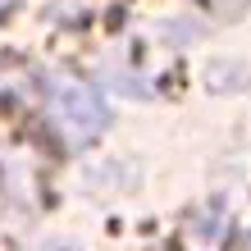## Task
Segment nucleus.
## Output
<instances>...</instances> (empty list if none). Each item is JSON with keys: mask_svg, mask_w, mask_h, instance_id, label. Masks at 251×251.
Segmentation results:
<instances>
[{"mask_svg": "<svg viewBox=\"0 0 251 251\" xmlns=\"http://www.w3.org/2000/svg\"><path fill=\"white\" fill-rule=\"evenodd\" d=\"M60 124L73 132V142H92V137L105 132L110 110H105V100H100L92 87L69 82V87H60Z\"/></svg>", "mask_w": 251, "mask_h": 251, "instance_id": "1", "label": "nucleus"}, {"mask_svg": "<svg viewBox=\"0 0 251 251\" xmlns=\"http://www.w3.org/2000/svg\"><path fill=\"white\" fill-rule=\"evenodd\" d=\"M55 251H60V247H55Z\"/></svg>", "mask_w": 251, "mask_h": 251, "instance_id": "2", "label": "nucleus"}]
</instances>
